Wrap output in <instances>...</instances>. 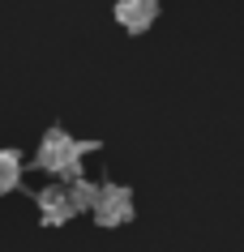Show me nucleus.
I'll list each match as a JSON object with an SVG mask.
<instances>
[{
    "mask_svg": "<svg viewBox=\"0 0 244 252\" xmlns=\"http://www.w3.org/2000/svg\"><path fill=\"white\" fill-rule=\"evenodd\" d=\"M90 150H95V141H77V137H69L65 128H52V133L39 141L35 167L60 175V180H73V175H81V154H90Z\"/></svg>",
    "mask_w": 244,
    "mask_h": 252,
    "instance_id": "1",
    "label": "nucleus"
},
{
    "mask_svg": "<svg viewBox=\"0 0 244 252\" xmlns=\"http://www.w3.org/2000/svg\"><path fill=\"white\" fill-rule=\"evenodd\" d=\"M99 226H124L133 222V192L124 184H103L95 188V205H90Z\"/></svg>",
    "mask_w": 244,
    "mask_h": 252,
    "instance_id": "2",
    "label": "nucleus"
},
{
    "mask_svg": "<svg viewBox=\"0 0 244 252\" xmlns=\"http://www.w3.org/2000/svg\"><path fill=\"white\" fill-rule=\"evenodd\" d=\"M35 205H39L43 226H65L69 218H77V205H73L65 184H52V188H43V192H35Z\"/></svg>",
    "mask_w": 244,
    "mask_h": 252,
    "instance_id": "3",
    "label": "nucleus"
},
{
    "mask_svg": "<svg viewBox=\"0 0 244 252\" xmlns=\"http://www.w3.org/2000/svg\"><path fill=\"white\" fill-rule=\"evenodd\" d=\"M154 17H159V0H116V22L129 34H141Z\"/></svg>",
    "mask_w": 244,
    "mask_h": 252,
    "instance_id": "4",
    "label": "nucleus"
},
{
    "mask_svg": "<svg viewBox=\"0 0 244 252\" xmlns=\"http://www.w3.org/2000/svg\"><path fill=\"white\" fill-rule=\"evenodd\" d=\"M22 184V154L17 150H0V197Z\"/></svg>",
    "mask_w": 244,
    "mask_h": 252,
    "instance_id": "5",
    "label": "nucleus"
}]
</instances>
